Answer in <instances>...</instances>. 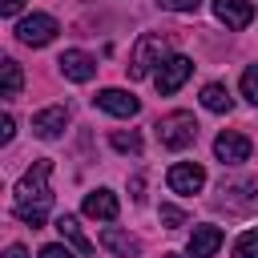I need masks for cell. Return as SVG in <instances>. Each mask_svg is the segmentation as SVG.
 <instances>
[{
  "label": "cell",
  "mask_w": 258,
  "mask_h": 258,
  "mask_svg": "<svg viewBox=\"0 0 258 258\" xmlns=\"http://www.w3.org/2000/svg\"><path fill=\"white\" fill-rule=\"evenodd\" d=\"M48 177H52V161L48 157H36L24 169V177L16 181V189H12V214L20 222H28L32 230L44 226V218L52 210V185H48Z\"/></svg>",
  "instance_id": "obj_1"
},
{
  "label": "cell",
  "mask_w": 258,
  "mask_h": 258,
  "mask_svg": "<svg viewBox=\"0 0 258 258\" xmlns=\"http://www.w3.org/2000/svg\"><path fill=\"white\" fill-rule=\"evenodd\" d=\"M165 60V40L157 36V32H141L137 36V44H133V52H129V77L133 81H141V77H149L157 64Z\"/></svg>",
  "instance_id": "obj_2"
},
{
  "label": "cell",
  "mask_w": 258,
  "mask_h": 258,
  "mask_svg": "<svg viewBox=\"0 0 258 258\" xmlns=\"http://www.w3.org/2000/svg\"><path fill=\"white\" fill-rule=\"evenodd\" d=\"M153 129H157V141H161L165 149H185V145H194V137H198V121H194V113H185V109L165 113Z\"/></svg>",
  "instance_id": "obj_3"
},
{
  "label": "cell",
  "mask_w": 258,
  "mask_h": 258,
  "mask_svg": "<svg viewBox=\"0 0 258 258\" xmlns=\"http://www.w3.org/2000/svg\"><path fill=\"white\" fill-rule=\"evenodd\" d=\"M56 32H60V24H56L48 12H32V16H24V20L16 24V40L28 44V48H44Z\"/></svg>",
  "instance_id": "obj_4"
},
{
  "label": "cell",
  "mask_w": 258,
  "mask_h": 258,
  "mask_svg": "<svg viewBox=\"0 0 258 258\" xmlns=\"http://www.w3.org/2000/svg\"><path fill=\"white\" fill-rule=\"evenodd\" d=\"M189 73H194V60H189V56H165L161 69L153 73V85H157L161 97H169V93H177V89L189 81Z\"/></svg>",
  "instance_id": "obj_5"
},
{
  "label": "cell",
  "mask_w": 258,
  "mask_h": 258,
  "mask_svg": "<svg viewBox=\"0 0 258 258\" xmlns=\"http://www.w3.org/2000/svg\"><path fill=\"white\" fill-rule=\"evenodd\" d=\"M214 157H218L222 165H242V161L250 157V137H242V133H234V129L218 133V137H214Z\"/></svg>",
  "instance_id": "obj_6"
},
{
  "label": "cell",
  "mask_w": 258,
  "mask_h": 258,
  "mask_svg": "<svg viewBox=\"0 0 258 258\" xmlns=\"http://www.w3.org/2000/svg\"><path fill=\"white\" fill-rule=\"evenodd\" d=\"M165 181H169L173 194H198V189L206 185V169H202L198 161H177V165H169Z\"/></svg>",
  "instance_id": "obj_7"
},
{
  "label": "cell",
  "mask_w": 258,
  "mask_h": 258,
  "mask_svg": "<svg viewBox=\"0 0 258 258\" xmlns=\"http://www.w3.org/2000/svg\"><path fill=\"white\" fill-rule=\"evenodd\" d=\"M93 105L105 109V113H113V117H137V109H141V101L133 93H125V89H101L93 97Z\"/></svg>",
  "instance_id": "obj_8"
},
{
  "label": "cell",
  "mask_w": 258,
  "mask_h": 258,
  "mask_svg": "<svg viewBox=\"0 0 258 258\" xmlns=\"http://www.w3.org/2000/svg\"><path fill=\"white\" fill-rule=\"evenodd\" d=\"M60 73L69 77V81H77V85H85V81H93V73H97V60L89 56V52H81V48H69V52H60Z\"/></svg>",
  "instance_id": "obj_9"
},
{
  "label": "cell",
  "mask_w": 258,
  "mask_h": 258,
  "mask_svg": "<svg viewBox=\"0 0 258 258\" xmlns=\"http://www.w3.org/2000/svg\"><path fill=\"white\" fill-rule=\"evenodd\" d=\"M64 125H69V109H64V105H48V109H40V113L32 117V133H36V137H44V141L60 137V133H64Z\"/></svg>",
  "instance_id": "obj_10"
},
{
  "label": "cell",
  "mask_w": 258,
  "mask_h": 258,
  "mask_svg": "<svg viewBox=\"0 0 258 258\" xmlns=\"http://www.w3.org/2000/svg\"><path fill=\"white\" fill-rule=\"evenodd\" d=\"M222 230L218 226H194V234H189V258H214L218 250H222Z\"/></svg>",
  "instance_id": "obj_11"
},
{
  "label": "cell",
  "mask_w": 258,
  "mask_h": 258,
  "mask_svg": "<svg viewBox=\"0 0 258 258\" xmlns=\"http://www.w3.org/2000/svg\"><path fill=\"white\" fill-rule=\"evenodd\" d=\"M214 16L226 28H246L254 20V4L250 0H214Z\"/></svg>",
  "instance_id": "obj_12"
},
{
  "label": "cell",
  "mask_w": 258,
  "mask_h": 258,
  "mask_svg": "<svg viewBox=\"0 0 258 258\" xmlns=\"http://www.w3.org/2000/svg\"><path fill=\"white\" fill-rule=\"evenodd\" d=\"M89 218H101V222H113L117 218V194L113 189H93V194H85V206H81Z\"/></svg>",
  "instance_id": "obj_13"
},
{
  "label": "cell",
  "mask_w": 258,
  "mask_h": 258,
  "mask_svg": "<svg viewBox=\"0 0 258 258\" xmlns=\"http://www.w3.org/2000/svg\"><path fill=\"white\" fill-rule=\"evenodd\" d=\"M101 246L113 250L117 258H133V254H141V242H137L133 234L117 230V226H105V230H101Z\"/></svg>",
  "instance_id": "obj_14"
},
{
  "label": "cell",
  "mask_w": 258,
  "mask_h": 258,
  "mask_svg": "<svg viewBox=\"0 0 258 258\" xmlns=\"http://www.w3.org/2000/svg\"><path fill=\"white\" fill-rule=\"evenodd\" d=\"M56 230H60V238H64L77 254H93V242L81 234V226H77V218H73V214H60V218H56Z\"/></svg>",
  "instance_id": "obj_15"
},
{
  "label": "cell",
  "mask_w": 258,
  "mask_h": 258,
  "mask_svg": "<svg viewBox=\"0 0 258 258\" xmlns=\"http://www.w3.org/2000/svg\"><path fill=\"white\" fill-rule=\"evenodd\" d=\"M202 105H206L210 113H230V109H234V97H230L226 85H206V89H202Z\"/></svg>",
  "instance_id": "obj_16"
},
{
  "label": "cell",
  "mask_w": 258,
  "mask_h": 258,
  "mask_svg": "<svg viewBox=\"0 0 258 258\" xmlns=\"http://www.w3.org/2000/svg\"><path fill=\"white\" fill-rule=\"evenodd\" d=\"M0 77H4V97H8V101H12V97H20L24 77H20V64H16L12 56H4V60H0Z\"/></svg>",
  "instance_id": "obj_17"
},
{
  "label": "cell",
  "mask_w": 258,
  "mask_h": 258,
  "mask_svg": "<svg viewBox=\"0 0 258 258\" xmlns=\"http://www.w3.org/2000/svg\"><path fill=\"white\" fill-rule=\"evenodd\" d=\"M234 258H258V230L238 234V242H234Z\"/></svg>",
  "instance_id": "obj_18"
},
{
  "label": "cell",
  "mask_w": 258,
  "mask_h": 258,
  "mask_svg": "<svg viewBox=\"0 0 258 258\" xmlns=\"http://www.w3.org/2000/svg\"><path fill=\"white\" fill-rule=\"evenodd\" d=\"M109 141H113V149H121V153H141V137H137L133 129H129V133H125V129H117Z\"/></svg>",
  "instance_id": "obj_19"
},
{
  "label": "cell",
  "mask_w": 258,
  "mask_h": 258,
  "mask_svg": "<svg viewBox=\"0 0 258 258\" xmlns=\"http://www.w3.org/2000/svg\"><path fill=\"white\" fill-rule=\"evenodd\" d=\"M242 97H246L250 105H258V64H250V69L242 73Z\"/></svg>",
  "instance_id": "obj_20"
},
{
  "label": "cell",
  "mask_w": 258,
  "mask_h": 258,
  "mask_svg": "<svg viewBox=\"0 0 258 258\" xmlns=\"http://www.w3.org/2000/svg\"><path fill=\"white\" fill-rule=\"evenodd\" d=\"M161 222H165L169 230H177V226H185V214H181L177 206H161Z\"/></svg>",
  "instance_id": "obj_21"
},
{
  "label": "cell",
  "mask_w": 258,
  "mask_h": 258,
  "mask_svg": "<svg viewBox=\"0 0 258 258\" xmlns=\"http://www.w3.org/2000/svg\"><path fill=\"white\" fill-rule=\"evenodd\" d=\"M40 258H77V254H73L64 242H52V246H44V250H40Z\"/></svg>",
  "instance_id": "obj_22"
},
{
  "label": "cell",
  "mask_w": 258,
  "mask_h": 258,
  "mask_svg": "<svg viewBox=\"0 0 258 258\" xmlns=\"http://www.w3.org/2000/svg\"><path fill=\"white\" fill-rule=\"evenodd\" d=\"M161 8H169V12H194L202 0H157Z\"/></svg>",
  "instance_id": "obj_23"
},
{
  "label": "cell",
  "mask_w": 258,
  "mask_h": 258,
  "mask_svg": "<svg viewBox=\"0 0 258 258\" xmlns=\"http://www.w3.org/2000/svg\"><path fill=\"white\" fill-rule=\"evenodd\" d=\"M12 133H16V125H12V117H4V121H0V141L8 145V141H12Z\"/></svg>",
  "instance_id": "obj_24"
},
{
  "label": "cell",
  "mask_w": 258,
  "mask_h": 258,
  "mask_svg": "<svg viewBox=\"0 0 258 258\" xmlns=\"http://www.w3.org/2000/svg\"><path fill=\"white\" fill-rule=\"evenodd\" d=\"M20 4H24V0H4V4H0V12H4V16H16V12H20Z\"/></svg>",
  "instance_id": "obj_25"
},
{
  "label": "cell",
  "mask_w": 258,
  "mask_h": 258,
  "mask_svg": "<svg viewBox=\"0 0 258 258\" xmlns=\"http://www.w3.org/2000/svg\"><path fill=\"white\" fill-rule=\"evenodd\" d=\"M4 258H28V250H24V246H8V254H4Z\"/></svg>",
  "instance_id": "obj_26"
},
{
  "label": "cell",
  "mask_w": 258,
  "mask_h": 258,
  "mask_svg": "<svg viewBox=\"0 0 258 258\" xmlns=\"http://www.w3.org/2000/svg\"><path fill=\"white\" fill-rule=\"evenodd\" d=\"M165 258H177V254H165Z\"/></svg>",
  "instance_id": "obj_27"
}]
</instances>
